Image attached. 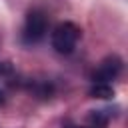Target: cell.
<instances>
[{
  "label": "cell",
  "instance_id": "1",
  "mask_svg": "<svg viewBox=\"0 0 128 128\" xmlns=\"http://www.w3.org/2000/svg\"><path fill=\"white\" fill-rule=\"evenodd\" d=\"M78 40H80V28L72 22H60L50 36L52 48L60 54H72Z\"/></svg>",
  "mask_w": 128,
  "mask_h": 128
},
{
  "label": "cell",
  "instance_id": "2",
  "mask_svg": "<svg viewBox=\"0 0 128 128\" xmlns=\"http://www.w3.org/2000/svg\"><path fill=\"white\" fill-rule=\"evenodd\" d=\"M46 30H48L46 14L40 12V10H30V12L26 14V22H24V30H22L24 42H26V44L40 42V40L46 36Z\"/></svg>",
  "mask_w": 128,
  "mask_h": 128
},
{
  "label": "cell",
  "instance_id": "3",
  "mask_svg": "<svg viewBox=\"0 0 128 128\" xmlns=\"http://www.w3.org/2000/svg\"><path fill=\"white\" fill-rule=\"evenodd\" d=\"M120 70H122V60L118 56H108L98 64V68L92 74V80L100 84H110V80H114L120 74Z\"/></svg>",
  "mask_w": 128,
  "mask_h": 128
},
{
  "label": "cell",
  "instance_id": "4",
  "mask_svg": "<svg viewBox=\"0 0 128 128\" xmlns=\"http://www.w3.org/2000/svg\"><path fill=\"white\" fill-rule=\"evenodd\" d=\"M90 94H92L94 98H110V96H114V90H112V86H110V84L94 82V86H92Z\"/></svg>",
  "mask_w": 128,
  "mask_h": 128
},
{
  "label": "cell",
  "instance_id": "5",
  "mask_svg": "<svg viewBox=\"0 0 128 128\" xmlns=\"http://www.w3.org/2000/svg\"><path fill=\"white\" fill-rule=\"evenodd\" d=\"M88 120H90V124H92V126H96V128H106V124H108V116H106L102 110L92 112V114L88 116Z\"/></svg>",
  "mask_w": 128,
  "mask_h": 128
},
{
  "label": "cell",
  "instance_id": "6",
  "mask_svg": "<svg viewBox=\"0 0 128 128\" xmlns=\"http://www.w3.org/2000/svg\"><path fill=\"white\" fill-rule=\"evenodd\" d=\"M66 128H82V126H66Z\"/></svg>",
  "mask_w": 128,
  "mask_h": 128
}]
</instances>
